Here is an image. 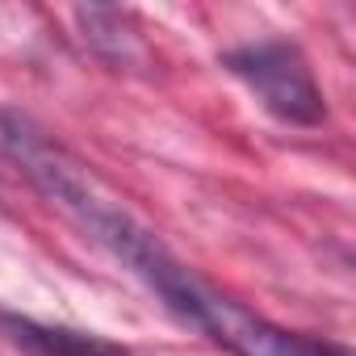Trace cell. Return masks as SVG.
I'll return each mask as SVG.
<instances>
[{
  "mask_svg": "<svg viewBox=\"0 0 356 356\" xmlns=\"http://www.w3.org/2000/svg\"><path fill=\"white\" fill-rule=\"evenodd\" d=\"M222 67L248 84V92L289 126H323L327 122V101L314 80V67L306 63L302 47L285 38H264V42H243L222 55Z\"/></svg>",
  "mask_w": 356,
  "mask_h": 356,
  "instance_id": "1",
  "label": "cell"
},
{
  "mask_svg": "<svg viewBox=\"0 0 356 356\" xmlns=\"http://www.w3.org/2000/svg\"><path fill=\"white\" fill-rule=\"evenodd\" d=\"M0 335L17 343L26 356H130L122 343H109L92 331H72V327H47L22 314L0 310Z\"/></svg>",
  "mask_w": 356,
  "mask_h": 356,
  "instance_id": "2",
  "label": "cell"
},
{
  "mask_svg": "<svg viewBox=\"0 0 356 356\" xmlns=\"http://www.w3.org/2000/svg\"><path fill=\"white\" fill-rule=\"evenodd\" d=\"M76 22L84 30V42L105 59L113 63L118 72H138L151 63V51L147 42L138 38V30L130 26V17L122 9H105V5H88V9H76Z\"/></svg>",
  "mask_w": 356,
  "mask_h": 356,
  "instance_id": "3",
  "label": "cell"
}]
</instances>
